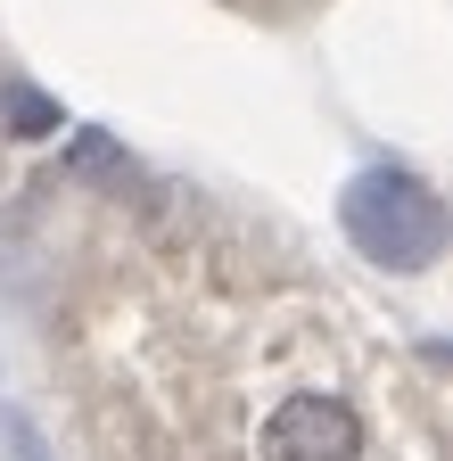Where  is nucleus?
Returning a JSON list of instances; mask_svg holds the SVG:
<instances>
[{"mask_svg":"<svg viewBox=\"0 0 453 461\" xmlns=\"http://www.w3.org/2000/svg\"><path fill=\"white\" fill-rule=\"evenodd\" d=\"M59 124H67L59 99H41L33 83H0V132H9V140H50Z\"/></svg>","mask_w":453,"mask_h":461,"instance_id":"nucleus-3","label":"nucleus"},{"mask_svg":"<svg viewBox=\"0 0 453 461\" xmlns=\"http://www.w3.org/2000/svg\"><path fill=\"white\" fill-rule=\"evenodd\" d=\"M338 222H347V240L371 264H387V272H429L445 256V198L404 165L355 173L347 198H338Z\"/></svg>","mask_w":453,"mask_h":461,"instance_id":"nucleus-1","label":"nucleus"},{"mask_svg":"<svg viewBox=\"0 0 453 461\" xmlns=\"http://www.w3.org/2000/svg\"><path fill=\"white\" fill-rule=\"evenodd\" d=\"M256 461H363V412L330 387H297L264 412Z\"/></svg>","mask_w":453,"mask_h":461,"instance_id":"nucleus-2","label":"nucleus"}]
</instances>
